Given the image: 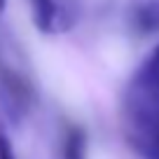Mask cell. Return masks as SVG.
I'll use <instances>...</instances> for the list:
<instances>
[{
  "instance_id": "cell-6",
  "label": "cell",
  "mask_w": 159,
  "mask_h": 159,
  "mask_svg": "<svg viewBox=\"0 0 159 159\" xmlns=\"http://www.w3.org/2000/svg\"><path fill=\"white\" fill-rule=\"evenodd\" d=\"M63 159H87V136L80 126H70L66 131Z\"/></svg>"
},
{
  "instance_id": "cell-4",
  "label": "cell",
  "mask_w": 159,
  "mask_h": 159,
  "mask_svg": "<svg viewBox=\"0 0 159 159\" xmlns=\"http://www.w3.org/2000/svg\"><path fill=\"white\" fill-rule=\"evenodd\" d=\"M129 26L136 35H152L159 30V0L143 2L129 14Z\"/></svg>"
},
{
  "instance_id": "cell-2",
  "label": "cell",
  "mask_w": 159,
  "mask_h": 159,
  "mask_svg": "<svg viewBox=\"0 0 159 159\" xmlns=\"http://www.w3.org/2000/svg\"><path fill=\"white\" fill-rule=\"evenodd\" d=\"M30 12L38 30L42 33H56L66 28L63 16L68 14L61 0H30Z\"/></svg>"
},
{
  "instance_id": "cell-8",
  "label": "cell",
  "mask_w": 159,
  "mask_h": 159,
  "mask_svg": "<svg viewBox=\"0 0 159 159\" xmlns=\"http://www.w3.org/2000/svg\"><path fill=\"white\" fill-rule=\"evenodd\" d=\"M5 10V0H0V12Z\"/></svg>"
},
{
  "instance_id": "cell-7",
  "label": "cell",
  "mask_w": 159,
  "mask_h": 159,
  "mask_svg": "<svg viewBox=\"0 0 159 159\" xmlns=\"http://www.w3.org/2000/svg\"><path fill=\"white\" fill-rule=\"evenodd\" d=\"M0 159H16L14 157V150H12V143L7 138V134L0 129Z\"/></svg>"
},
{
  "instance_id": "cell-5",
  "label": "cell",
  "mask_w": 159,
  "mask_h": 159,
  "mask_svg": "<svg viewBox=\"0 0 159 159\" xmlns=\"http://www.w3.org/2000/svg\"><path fill=\"white\" fill-rule=\"evenodd\" d=\"M126 134L143 159H159V126H136Z\"/></svg>"
},
{
  "instance_id": "cell-3",
  "label": "cell",
  "mask_w": 159,
  "mask_h": 159,
  "mask_svg": "<svg viewBox=\"0 0 159 159\" xmlns=\"http://www.w3.org/2000/svg\"><path fill=\"white\" fill-rule=\"evenodd\" d=\"M0 98L5 101V108L10 110L12 117H19L28 105V89L14 73L0 70Z\"/></svg>"
},
{
  "instance_id": "cell-1",
  "label": "cell",
  "mask_w": 159,
  "mask_h": 159,
  "mask_svg": "<svg viewBox=\"0 0 159 159\" xmlns=\"http://www.w3.org/2000/svg\"><path fill=\"white\" fill-rule=\"evenodd\" d=\"M126 129L159 126V47L148 56L124 94Z\"/></svg>"
}]
</instances>
